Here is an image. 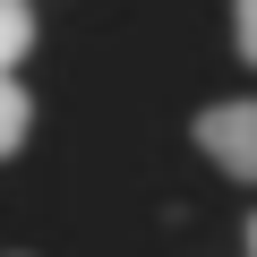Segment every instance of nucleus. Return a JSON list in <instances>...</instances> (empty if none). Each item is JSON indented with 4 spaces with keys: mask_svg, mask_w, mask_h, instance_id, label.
Segmentation results:
<instances>
[{
    "mask_svg": "<svg viewBox=\"0 0 257 257\" xmlns=\"http://www.w3.org/2000/svg\"><path fill=\"white\" fill-rule=\"evenodd\" d=\"M26 128H35V103H26V86H18V77H0V163L26 146Z\"/></svg>",
    "mask_w": 257,
    "mask_h": 257,
    "instance_id": "obj_2",
    "label": "nucleus"
},
{
    "mask_svg": "<svg viewBox=\"0 0 257 257\" xmlns=\"http://www.w3.org/2000/svg\"><path fill=\"white\" fill-rule=\"evenodd\" d=\"M231 26H240V60L257 69V0H231Z\"/></svg>",
    "mask_w": 257,
    "mask_h": 257,
    "instance_id": "obj_4",
    "label": "nucleus"
},
{
    "mask_svg": "<svg viewBox=\"0 0 257 257\" xmlns=\"http://www.w3.org/2000/svg\"><path fill=\"white\" fill-rule=\"evenodd\" d=\"M248 257H257V214H248Z\"/></svg>",
    "mask_w": 257,
    "mask_h": 257,
    "instance_id": "obj_5",
    "label": "nucleus"
},
{
    "mask_svg": "<svg viewBox=\"0 0 257 257\" xmlns=\"http://www.w3.org/2000/svg\"><path fill=\"white\" fill-rule=\"evenodd\" d=\"M26 52H35V9L26 0H0V77H9Z\"/></svg>",
    "mask_w": 257,
    "mask_h": 257,
    "instance_id": "obj_3",
    "label": "nucleus"
},
{
    "mask_svg": "<svg viewBox=\"0 0 257 257\" xmlns=\"http://www.w3.org/2000/svg\"><path fill=\"white\" fill-rule=\"evenodd\" d=\"M189 138H197L231 180H257V103H248V94H240V103H206Z\"/></svg>",
    "mask_w": 257,
    "mask_h": 257,
    "instance_id": "obj_1",
    "label": "nucleus"
}]
</instances>
